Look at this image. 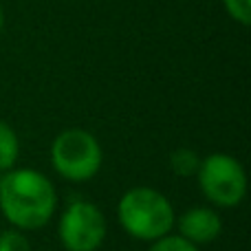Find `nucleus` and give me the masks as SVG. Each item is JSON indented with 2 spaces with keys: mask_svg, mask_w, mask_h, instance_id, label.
Segmentation results:
<instances>
[{
  "mask_svg": "<svg viewBox=\"0 0 251 251\" xmlns=\"http://www.w3.org/2000/svg\"><path fill=\"white\" fill-rule=\"evenodd\" d=\"M57 209L55 185L42 172L11 168L0 178V212L20 231L49 225Z\"/></svg>",
  "mask_w": 251,
  "mask_h": 251,
  "instance_id": "1",
  "label": "nucleus"
},
{
  "mask_svg": "<svg viewBox=\"0 0 251 251\" xmlns=\"http://www.w3.org/2000/svg\"><path fill=\"white\" fill-rule=\"evenodd\" d=\"M119 225L128 236L143 243L170 234L174 227V207L165 194L154 187H132L117 203Z\"/></svg>",
  "mask_w": 251,
  "mask_h": 251,
  "instance_id": "2",
  "label": "nucleus"
},
{
  "mask_svg": "<svg viewBox=\"0 0 251 251\" xmlns=\"http://www.w3.org/2000/svg\"><path fill=\"white\" fill-rule=\"evenodd\" d=\"M101 161H104L101 146L88 130H62L51 143V165L66 181H91L100 172Z\"/></svg>",
  "mask_w": 251,
  "mask_h": 251,
  "instance_id": "3",
  "label": "nucleus"
},
{
  "mask_svg": "<svg viewBox=\"0 0 251 251\" xmlns=\"http://www.w3.org/2000/svg\"><path fill=\"white\" fill-rule=\"evenodd\" d=\"M199 187L209 203L216 207H236L243 203L247 194V174L238 159L231 154H209L201 159L199 172Z\"/></svg>",
  "mask_w": 251,
  "mask_h": 251,
  "instance_id": "4",
  "label": "nucleus"
},
{
  "mask_svg": "<svg viewBox=\"0 0 251 251\" xmlns=\"http://www.w3.org/2000/svg\"><path fill=\"white\" fill-rule=\"evenodd\" d=\"M108 234L106 216L91 201H71L57 221V236L66 251H97Z\"/></svg>",
  "mask_w": 251,
  "mask_h": 251,
  "instance_id": "5",
  "label": "nucleus"
},
{
  "mask_svg": "<svg viewBox=\"0 0 251 251\" xmlns=\"http://www.w3.org/2000/svg\"><path fill=\"white\" fill-rule=\"evenodd\" d=\"M223 231V221L212 207H192L178 218V236L192 245H207L216 240Z\"/></svg>",
  "mask_w": 251,
  "mask_h": 251,
  "instance_id": "6",
  "label": "nucleus"
},
{
  "mask_svg": "<svg viewBox=\"0 0 251 251\" xmlns=\"http://www.w3.org/2000/svg\"><path fill=\"white\" fill-rule=\"evenodd\" d=\"M20 159V139L7 122H0V172L16 168Z\"/></svg>",
  "mask_w": 251,
  "mask_h": 251,
  "instance_id": "7",
  "label": "nucleus"
},
{
  "mask_svg": "<svg viewBox=\"0 0 251 251\" xmlns=\"http://www.w3.org/2000/svg\"><path fill=\"white\" fill-rule=\"evenodd\" d=\"M201 165V156L196 154L192 148H176V150L170 154V170H172L176 176H196Z\"/></svg>",
  "mask_w": 251,
  "mask_h": 251,
  "instance_id": "8",
  "label": "nucleus"
},
{
  "mask_svg": "<svg viewBox=\"0 0 251 251\" xmlns=\"http://www.w3.org/2000/svg\"><path fill=\"white\" fill-rule=\"evenodd\" d=\"M148 251H199V247L192 245L190 240H185L178 234L176 236L165 234V236H161V238H156Z\"/></svg>",
  "mask_w": 251,
  "mask_h": 251,
  "instance_id": "9",
  "label": "nucleus"
},
{
  "mask_svg": "<svg viewBox=\"0 0 251 251\" xmlns=\"http://www.w3.org/2000/svg\"><path fill=\"white\" fill-rule=\"evenodd\" d=\"M0 251H31V243L20 229H4L0 231Z\"/></svg>",
  "mask_w": 251,
  "mask_h": 251,
  "instance_id": "10",
  "label": "nucleus"
},
{
  "mask_svg": "<svg viewBox=\"0 0 251 251\" xmlns=\"http://www.w3.org/2000/svg\"><path fill=\"white\" fill-rule=\"evenodd\" d=\"M225 9L240 25L251 22V0H225Z\"/></svg>",
  "mask_w": 251,
  "mask_h": 251,
  "instance_id": "11",
  "label": "nucleus"
},
{
  "mask_svg": "<svg viewBox=\"0 0 251 251\" xmlns=\"http://www.w3.org/2000/svg\"><path fill=\"white\" fill-rule=\"evenodd\" d=\"M2 22H4V18H2V9H0V31H2Z\"/></svg>",
  "mask_w": 251,
  "mask_h": 251,
  "instance_id": "12",
  "label": "nucleus"
}]
</instances>
